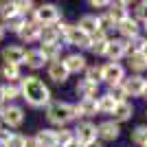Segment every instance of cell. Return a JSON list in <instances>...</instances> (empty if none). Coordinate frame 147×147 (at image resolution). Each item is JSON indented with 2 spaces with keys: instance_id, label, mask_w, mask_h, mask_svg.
<instances>
[{
  "instance_id": "1",
  "label": "cell",
  "mask_w": 147,
  "mask_h": 147,
  "mask_svg": "<svg viewBox=\"0 0 147 147\" xmlns=\"http://www.w3.org/2000/svg\"><path fill=\"white\" fill-rule=\"evenodd\" d=\"M20 94L26 99V103L33 108H42L51 101V90L44 86V81H40L37 77H26L20 84Z\"/></svg>"
},
{
  "instance_id": "2",
  "label": "cell",
  "mask_w": 147,
  "mask_h": 147,
  "mask_svg": "<svg viewBox=\"0 0 147 147\" xmlns=\"http://www.w3.org/2000/svg\"><path fill=\"white\" fill-rule=\"evenodd\" d=\"M46 119H49L51 123H55V125H66L68 121L77 119V112H75V105L64 103V101H55V103L49 105Z\"/></svg>"
},
{
  "instance_id": "3",
  "label": "cell",
  "mask_w": 147,
  "mask_h": 147,
  "mask_svg": "<svg viewBox=\"0 0 147 147\" xmlns=\"http://www.w3.org/2000/svg\"><path fill=\"white\" fill-rule=\"evenodd\" d=\"M33 16H35V24L40 26H53L59 22L57 5H40L37 9H33Z\"/></svg>"
},
{
  "instance_id": "4",
  "label": "cell",
  "mask_w": 147,
  "mask_h": 147,
  "mask_svg": "<svg viewBox=\"0 0 147 147\" xmlns=\"http://www.w3.org/2000/svg\"><path fill=\"white\" fill-rule=\"evenodd\" d=\"M123 66L121 64H114V61H110V64H105L103 68H101V81H108L110 86H119V84H123Z\"/></svg>"
},
{
  "instance_id": "5",
  "label": "cell",
  "mask_w": 147,
  "mask_h": 147,
  "mask_svg": "<svg viewBox=\"0 0 147 147\" xmlns=\"http://www.w3.org/2000/svg\"><path fill=\"white\" fill-rule=\"evenodd\" d=\"M0 119H2L9 127H18V125H22V121H24V112H22V108H18V105H7L5 110L0 112Z\"/></svg>"
},
{
  "instance_id": "6",
  "label": "cell",
  "mask_w": 147,
  "mask_h": 147,
  "mask_svg": "<svg viewBox=\"0 0 147 147\" xmlns=\"http://www.w3.org/2000/svg\"><path fill=\"white\" fill-rule=\"evenodd\" d=\"M77 26H79L88 37L99 35L101 29H103V26H101V18H97V16H84V18L79 20V24H77Z\"/></svg>"
},
{
  "instance_id": "7",
  "label": "cell",
  "mask_w": 147,
  "mask_h": 147,
  "mask_svg": "<svg viewBox=\"0 0 147 147\" xmlns=\"http://www.w3.org/2000/svg\"><path fill=\"white\" fill-rule=\"evenodd\" d=\"M75 132H77L75 138H77L81 145H88V143L97 141V125H92V123H79Z\"/></svg>"
},
{
  "instance_id": "8",
  "label": "cell",
  "mask_w": 147,
  "mask_h": 147,
  "mask_svg": "<svg viewBox=\"0 0 147 147\" xmlns=\"http://www.w3.org/2000/svg\"><path fill=\"white\" fill-rule=\"evenodd\" d=\"M24 55H26V51L22 46H7V49H2V59H5V64H11V66L24 64Z\"/></svg>"
},
{
  "instance_id": "9",
  "label": "cell",
  "mask_w": 147,
  "mask_h": 147,
  "mask_svg": "<svg viewBox=\"0 0 147 147\" xmlns=\"http://www.w3.org/2000/svg\"><path fill=\"white\" fill-rule=\"evenodd\" d=\"M127 53V42L125 40H108V49H105V55L110 57V61L117 64L123 55Z\"/></svg>"
},
{
  "instance_id": "10",
  "label": "cell",
  "mask_w": 147,
  "mask_h": 147,
  "mask_svg": "<svg viewBox=\"0 0 147 147\" xmlns=\"http://www.w3.org/2000/svg\"><path fill=\"white\" fill-rule=\"evenodd\" d=\"M145 81H147V79H143V77L134 75V77L125 79L121 86H123V90H125V94H132V97H141V94H143V88H145Z\"/></svg>"
},
{
  "instance_id": "11",
  "label": "cell",
  "mask_w": 147,
  "mask_h": 147,
  "mask_svg": "<svg viewBox=\"0 0 147 147\" xmlns=\"http://www.w3.org/2000/svg\"><path fill=\"white\" fill-rule=\"evenodd\" d=\"M119 134H121V129L114 121H105L97 127V136H101L103 141H117Z\"/></svg>"
},
{
  "instance_id": "12",
  "label": "cell",
  "mask_w": 147,
  "mask_h": 147,
  "mask_svg": "<svg viewBox=\"0 0 147 147\" xmlns=\"http://www.w3.org/2000/svg\"><path fill=\"white\" fill-rule=\"evenodd\" d=\"M75 112L77 117H92L99 112V105H97V99H81L79 103L75 105Z\"/></svg>"
},
{
  "instance_id": "13",
  "label": "cell",
  "mask_w": 147,
  "mask_h": 147,
  "mask_svg": "<svg viewBox=\"0 0 147 147\" xmlns=\"http://www.w3.org/2000/svg\"><path fill=\"white\" fill-rule=\"evenodd\" d=\"M117 29L121 31V35L129 37V40L138 35V22H136L134 18H129V16H127L125 20H121V22H119V24H117Z\"/></svg>"
},
{
  "instance_id": "14",
  "label": "cell",
  "mask_w": 147,
  "mask_h": 147,
  "mask_svg": "<svg viewBox=\"0 0 147 147\" xmlns=\"http://www.w3.org/2000/svg\"><path fill=\"white\" fill-rule=\"evenodd\" d=\"M132 112H134L132 103H127V101H123V103H117V108L112 110L114 123H123V121H127V119H132Z\"/></svg>"
},
{
  "instance_id": "15",
  "label": "cell",
  "mask_w": 147,
  "mask_h": 147,
  "mask_svg": "<svg viewBox=\"0 0 147 147\" xmlns=\"http://www.w3.org/2000/svg\"><path fill=\"white\" fill-rule=\"evenodd\" d=\"M40 31H42L40 24H35V22H26L18 35L22 37L24 42H35V40H40Z\"/></svg>"
},
{
  "instance_id": "16",
  "label": "cell",
  "mask_w": 147,
  "mask_h": 147,
  "mask_svg": "<svg viewBox=\"0 0 147 147\" xmlns=\"http://www.w3.org/2000/svg\"><path fill=\"white\" fill-rule=\"evenodd\" d=\"M49 77L55 81V84H64V81L68 79V70L64 68L61 61H53V64L49 66Z\"/></svg>"
},
{
  "instance_id": "17",
  "label": "cell",
  "mask_w": 147,
  "mask_h": 147,
  "mask_svg": "<svg viewBox=\"0 0 147 147\" xmlns=\"http://www.w3.org/2000/svg\"><path fill=\"white\" fill-rule=\"evenodd\" d=\"M64 64V68L68 70V75L70 73H79V70H86V59L81 55H68L66 61H61Z\"/></svg>"
},
{
  "instance_id": "18",
  "label": "cell",
  "mask_w": 147,
  "mask_h": 147,
  "mask_svg": "<svg viewBox=\"0 0 147 147\" xmlns=\"http://www.w3.org/2000/svg\"><path fill=\"white\" fill-rule=\"evenodd\" d=\"M97 92H99V86L90 84L88 79L79 81V86H77V94H81V99H97Z\"/></svg>"
},
{
  "instance_id": "19",
  "label": "cell",
  "mask_w": 147,
  "mask_h": 147,
  "mask_svg": "<svg viewBox=\"0 0 147 147\" xmlns=\"http://www.w3.org/2000/svg\"><path fill=\"white\" fill-rule=\"evenodd\" d=\"M40 40H42L44 46L57 44V40H59V31H57V26H42V31H40Z\"/></svg>"
},
{
  "instance_id": "20",
  "label": "cell",
  "mask_w": 147,
  "mask_h": 147,
  "mask_svg": "<svg viewBox=\"0 0 147 147\" xmlns=\"http://www.w3.org/2000/svg\"><path fill=\"white\" fill-rule=\"evenodd\" d=\"M35 141L42 147H57V134L53 129H42V132H37Z\"/></svg>"
},
{
  "instance_id": "21",
  "label": "cell",
  "mask_w": 147,
  "mask_h": 147,
  "mask_svg": "<svg viewBox=\"0 0 147 147\" xmlns=\"http://www.w3.org/2000/svg\"><path fill=\"white\" fill-rule=\"evenodd\" d=\"M44 55H42V51L37 49V51H26V55H24V64L29 68H42L44 66Z\"/></svg>"
},
{
  "instance_id": "22",
  "label": "cell",
  "mask_w": 147,
  "mask_h": 147,
  "mask_svg": "<svg viewBox=\"0 0 147 147\" xmlns=\"http://www.w3.org/2000/svg\"><path fill=\"white\" fill-rule=\"evenodd\" d=\"M105 49H108V40L103 37V33L90 37V51L94 55H105Z\"/></svg>"
},
{
  "instance_id": "23",
  "label": "cell",
  "mask_w": 147,
  "mask_h": 147,
  "mask_svg": "<svg viewBox=\"0 0 147 147\" xmlns=\"http://www.w3.org/2000/svg\"><path fill=\"white\" fill-rule=\"evenodd\" d=\"M42 55H44V59L46 61H57L59 59V55H61V44H49V46H42Z\"/></svg>"
},
{
  "instance_id": "24",
  "label": "cell",
  "mask_w": 147,
  "mask_h": 147,
  "mask_svg": "<svg viewBox=\"0 0 147 147\" xmlns=\"http://www.w3.org/2000/svg\"><path fill=\"white\" fill-rule=\"evenodd\" d=\"M26 24V20H24V16H20V13H16L13 18H9V20H5V31L9 29V31H13V33H20L22 31V26Z\"/></svg>"
},
{
  "instance_id": "25",
  "label": "cell",
  "mask_w": 147,
  "mask_h": 147,
  "mask_svg": "<svg viewBox=\"0 0 147 147\" xmlns=\"http://www.w3.org/2000/svg\"><path fill=\"white\" fill-rule=\"evenodd\" d=\"M145 44H147V40L145 37H132L127 42V53L129 55H138V53H143V49H145Z\"/></svg>"
},
{
  "instance_id": "26",
  "label": "cell",
  "mask_w": 147,
  "mask_h": 147,
  "mask_svg": "<svg viewBox=\"0 0 147 147\" xmlns=\"http://www.w3.org/2000/svg\"><path fill=\"white\" fill-rule=\"evenodd\" d=\"M97 105H99V112H103V114H112V110L117 108V101H114L110 94H103V97L97 101Z\"/></svg>"
},
{
  "instance_id": "27",
  "label": "cell",
  "mask_w": 147,
  "mask_h": 147,
  "mask_svg": "<svg viewBox=\"0 0 147 147\" xmlns=\"http://www.w3.org/2000/svg\"><path fill=\"white\" fill-rule=\"evenodd\" d=\"M129 66H132V70H136V73H143V70H147V57L143 55V53L129 55Z\"/></svg>"
},
{
  "instance_id": "28",
  "label": "cell",
  "mask_w": 147,
  "mask_h": 147,
  "mask_svg": "<svg viewBox=\"0 0 147 147\" xmlns=\"http://www.w3.org/2000/svg\"><path fill=\"white\" fill-rule=\"evenodd\" d=\"M20 94V90L13 84H5V86H0V99L2 101H13V99Z\"/></svg>"
},
{
  "instance_id": "29",
  "label": "cell",
  "mask_w": 147,
  "mask_h": 147,
  "mask_svg": "<svg viewBox=\"0 0 147 147\" xmlns=\"http://www.w3.org/2000/svg\"><path fill=\"white\" fill-rule=\"evenodd\" d=\"M16 2H9V0H0V18L2 20H9L16 16Z\"/></svg>"
},
{
  "instance_id": "30",
  "label": "cell",
  "mask_w": 147,
  "mask_h": 147,
  "mask_svg": "<svg viewBox=\"0 0 147 147\" xmlns=\"http://www.w3.org/2000/svg\"><path fill=\"white\" fill-rule=\"evenodd\" d=\"M0 75H2L5 79H9V81L20 79V66H11V64H5V66L0 68Z\"/></svg>"
},
{
  "instance_id": "31",
  "label": "cell",
  "mask_w": 147,
  "mask_h": 147,
  "mask_svg": "<svg viewBox=\"0 0 147 147\" xmlns=\"http://www.w3.org/2000/svg\"><path fill=\"white\" fill-rule=\"evenodd\" d=\"M132 141L136 143V145H147V125H138V127L132 132Z\"/></svg>"
},
{
  "instance_id": "32",
  "label": "cell",
  "mask_w": 147,
  "mask_h": 147,
  "mask_svg": "<svg viewBox=\"0 0 147 147\" xmlns=\"http://www.w3.org/2000/svg\"><path fill=\"white\" fill-rule=\"evenodd\" d=\"M108 94H110V97L114 99L117 103H123V101H125V97H127L121 84H119V86H110V92H108Z\"/></svg>"
},
{
  "instance_id": "33",
  "label": "cell",
  "mask_w": 147,
  "mask_h": 147,
  "mask_svg": "<svg viewBox=\"0 0 147 147\" xmlns=\"http://www.w3.org/2000/svg\"><path fill=\"white\" fill-rule=\"evenodd\" d=\"M86 79L90 81V84H97L101 81V68L99 66H92V68H86Z\"/></svg>"
},
{
  "instance_id": "34",
  "label": "cell",
  "mask_w": 147,
  "mask_h": 147,
  "mask_svg": "<svg viewBox=\"0 0 147 147\" xmlns=\"http://www.w3.org/2000/svg\"><path fill=\"white\" fill-rule=\"evenodd\" d=\"M16 11H18L20 16L33 11V2H31V0H18V2H16Z\"/></svg>"
},
{
  "instance_id": "35",
  "label": "cell",
  "mask_w": 147,
  "mask_h": 147,
  "mask_svg": "<svg viewBox=\"0 0 147 147\" xmlns=\"http://www.w3.org/2000/svg\"><path fill=\"white\" fill-rule=\"evenodd\" d=\"M24 143H26V136H22V134H11V138L7 141L5 147H24Z\"/></svg>"
},
{
  "instance_id": "36",
  "label": "cell",
  "mask_w": 147,
  "mask_h": 147,
  "mask_svg": "<svg viewBox=\"0 0 147 147\" xmlns=\"http://www.w3.org/2000/svg\"><path fill=\"white\" fill-rule=\"evenodd\" d=\"M55 134H57V145H66V143L73 141V132L70 129H59Z\"/></svg>"
},
{
  "instance_id": "37",
  "label": "cell",
  "mask_w": 147,
  "mask_h": 147,
  "mask_svg": "<svg viewBox=\"0 0 147 147\" xmlns=\"http://www.w3.org/2000/svg\"><path fill=\"white\" fill-rule=\"evenodd\" d=\"M134 13H136V22H138V20L147 22V2H138L136 9H134Z\"/></svg>"
},
{
  "instance_id": "38",
  "label": "cell",
  "mask_w": 147,
  "mask_h": 147,
  "mask_svg": "<svg viewBox=\"0 0 147 147\" xmlns=\"http://www.w3.org/2000/svg\"><path fill=\"white\" fill-rule=\"evenodd\" d=\"M112 2H108V0H90V7H110Z\"/></svg>"
},
{
  "instance_id": "39",
  "label": "cell",
  "mask_w": 147,
  "mask_h": 147,
  "mask_svg": "<svg viewBox=\"0 0 147 147\" xmlns=\"http://www.w3.org/2000/svg\"><path fill=\"white\" fill-rule=\"evenodd\" d=\"M64 147H84V145H81V143H79V141H77V138L73 136V141H70V143H66Z\"/></svg>"
},
{
  "instance_id": "40",
  "label": "cell",
  "mask_w": 147,
  "mask_h": 147,
  "mask_svg": "<svg viewBox=\"0 0 147 147\" xmlns=\"http://www.w3.org/2000/svg\"><path fill=\"white\" fill-rule=\"evenodd\" d=\"M84 147H103L101 143H97V141H92V143H88V145H84Z\"/></svg>"
},
{
  "instance_id": "41",
  "label": "cell",
  "mask_w": 147,
  "mask_h": 147,
  "mask_svg": "<svg viewBox=\"0 0 147 147\" xmlns=\"http://www.w3.org/2000/svg\"><path fill=\"white\" fill-rule=\"evenodd\" d=\"M2 37H5V26L0 24V40H2Z\"/></svg>"
},
{
  "instance_id": "42",
  "label": "cell",
  "mask_w": 147,
  "mask_h": 147,
  "mask_svg": "<svg viewBox=\"0 0 147 147\" xmlns=\"http://www.w3.org/2000/svg\"><path fill=\"white\" fill-rule=\"evenodd\" d=\"M143 94L147 97V81H145V88H143Z\"/></svg>"
},
{
  "instance_id": "43",
  "label": "cell",
  "mask_w": 147,
  "mask_h": 147,
  "mask_svg": "<svg viewBox=\"0 0 147 147\" xmlns=\"http://www.w3.org/2000/svg\"><path fill=\"white\" fill-rule=\"evenodd\" d=\"M143 55H145V57H147V44H145V49H143Z\"/></svg>"
},
{
  "instance_id": "44",
  "label": "cell",
  "mask_w": 147,
  "mask_h": 147,
  "mask_svg": "<svg viewBox=\"0 0 147 147\" xmlns=\"http://www.w3.org/2000/svg\"><path fill=\"white\" fill-rule=\"evenodd\" d=\"M145 29H147V22H145Z\"/></svg>"
},
{
  "instance_id": "45",
  "label": "cell",
  "mask_w": 147,
  "mask_h": 147,
  "mask_svg": "<svg viewBox=\"0 0 147 147\" xmlns=\"http://www.w3.org/2000/svg\"><path fill=\"white\" fill-rule=\"evenodd\" d=\"M0 112H2V110H0Z\"/></svg>"
},
{
  "instance_id": "46",
  "label": "cell",
  "mask_w": 147,
  "mask_h": 147,
  "mask_svg": "<svg viewBox=\"0 0 147 147\" xmlns=\"http://www.w3.org/2000/svg\"><path fill=\"white\" fill-rule=\"evenodd\" d=\"M145 147H147V145H145Z\"/></svg>"
}]
</instances>
